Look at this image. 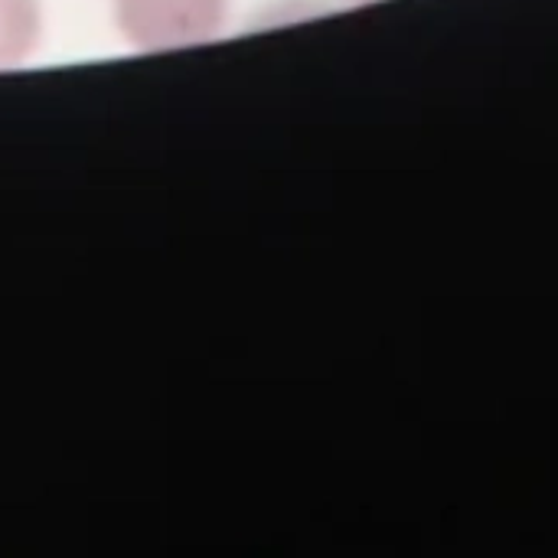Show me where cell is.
Returning <instances> with one entry per match:
<instances>
[{
  "label": "cell",
  "mask_w": 558,
  "mask_h": 558,
  "mask_svg": "<svg viewBox=\"0 0 558 558\" xmlns=\"http://www.w3.org/2000/svg\"><path fill=\"white\" fill-rule=\"evenodd\" d=\"M43 36V13L36 0H0V69L20 65L33 56Z\"/></svg>",
  "instance_id": "obj_2"
},
{
  "label": "cell",
  "mask_w": 558,
  "mask_h": 558,
  "mask_svg": "<svg viewBox=\"0 0 558 558\" xmlns=\"http://www.w3.org/2000/svg\"><path fill=\"white\" fill-rule=\"evenodd\" d=\"M229 13V0H114L121 36L144 52L180 49L213 39Z\"/></svg>",
  "instance_id": "obj_1"
}]
</instances>
